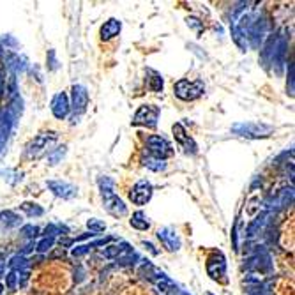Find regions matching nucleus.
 Instances as JSON below:
<instances>
[{"instance_id":"f257e3e1","label":"nucleus","mask_w":295,"mask_h":295,"mask_svg":"<svg viewBox=\"0 0 295 295\" xmlns=\"http://www.w3.org/2000/svg\"><path fill=\"white\" fill-rule=\"evenodd\" d=\"M175 94L182 101H194L203 94V83L202 81L180 80L175 83Z\"/></svg>"},{"instance_id":"f03ea898","label":"nucleus","mask_w":295,"mask_h":295,"mask_svg":"<svg viewBox=\"0 0 295 295\" xmlns=\"http://www.w3.org/2000/svg\"><path fill=\"white\" fill-rule=\"evenodd\" d=\"M158 117H159V108H156L152 105H145L136 112V115L133 118V124L154 127V125L158 124Z\"/></svg>"},{"instance_id":"7ed1b4c3","label":"nucleus","mask_w":295,"mask_h":295,"mask_svg":"<svg viewBox=\"0 0 295 295\" xmlns=\"http://www.w3.org/2000/svg\"><path fill=\"white\" fill-rule=\"evenodd\" d=\"M103 200H105V207H106V210H108L110 214H114L118 218V216H124L125 212H127L124 202H122L117 194L112 191V187L103 189Z\"/></svg>"},{"instance_id":"20e7f679","label":"nucleus","mask_w":295,"mask_h":295,"mask_svg":"<svg viewBox=\"0 0 295 295\" xmlns=\"http://www.w3.org/2000/svg\"><path fill=\"white\" fill-rule=\"evenodd\" d=\"M150 196H152V184L147 180H140L136 186L133 187V191L129 193L131 202L136 203V205L147 203L150 200Z\"/></svg>"},{"instance_id":"39448f33","label":"nucleus","mask_w":295,"mask_h":295,"mask_svg":"<svg viewBox=\"0 0 295 295\" xmlns=\"http://www.w3.org/2000/svg\"><path fill=\"white\" fill-rule=\"evenodd\" d=\"M147 145H149L150 152H152L158 159H161V161H163V158H166V156H170L172 154L170 143L161 136H150L149 140H147Z\"/></svg>"},{"instance_id":"423d86ee","label":"nucleus","mask_w":295,"mask_h":295,"mask_svg":"<svg viewBox=\"0 0 295 295\" xmlns=\"http://www.w3.org/2000/svg\"><path fill=\"white\" fill-rule=\"evenodd\" d=\"M48 187L57 194V196H62V198H73L76 196V187L67 184V182H60V180H50Z\"/></svg>"},{"instance_id":"0eeeda50","label":"nucleus","mask_w":295,"mask_h":295,"mask_svg":"<svg viewBox=\"0 0 295 295\" xmlns=\"http://www.w3.org/2000/svg\"><path fill=\"white\" fill-rule=\"evenodd\" d=\"M225 271H227V263H225V258L221 255L212 256L207 263V272L212 279H219L221 276H225Z\"/></svg>"},{"instance_id":"6e6552de","label":"nucleus","mask_w":295,"mask_h":295,"mask_svg":"<svg viewBox=\"0 0 295 295\" xmlns=\"http://www.w3.org/2000/svg\"><path fill=\"white\" fill-rule=\"evenodd\" d=\"M158 237L163 240V244H165L166 247L170 251H175L178 249V246H180V242H178L177 235L174 234V232L170 230V228H165V230H159L158 232Z\"/></svg>"},{"instance_id":"1a4fd4ad","label":"nucleus","mask_w":295,"mask_h":295,"mask_svg":"<svg viewBox=\"0 0 295 295\" xmlns=\"http://www.w3.org/2000/svg\"><path fill=\"white\" fill-rule=\"evenodd\" d=\"M118 32H120V21H117L115 18H112V20H108L101 27V39L108 41V39H112V37L117 36Z\"/></svg>"},{"instance_id":"9d476101","label":"nucleus","mask_w":295,"mask_h":295,"mask_svg":"<svg viewBox=\"0 0 295 295\" xmlns=\"http://www.w3.org/2000/svg\"><path fill=\"white\" fill-rule=\"evenodd\" d=\"M52 110H53V114H55V117H59V118L67 115L69 106H67V97H65V94H59V96L53 99Z\"/></svg>"},{"instance_id":"9b49d317","label":"nucleus","mask_w":295,"mask_h":295,"mask_svg":"<svg viewBox=\"0 0 295 295\" xmlns=\"http://www.w3.org/2000/svg\"><path fill=\"white\" fill-rule=\"evenodd\" d=\"M73 99H74V108H80L83 110L87 105V92L83 87H74L73 89Z\"/></svg>"},{"instance_id":"f8f14e48","label":"nucleus","mask_w":295,"mask_h":295,"mask_svg":"<svg viewBox=\"0 0 295 295\" xmlns=\"http://www.w3.org/2000/svg\"><path fill=\"white\" fill-rule=\"evenodd\" d=\"M174 134H175V138H177L178 142L182 143V145H186V147L191 145L194 150H196V145H194V143L191 142L189 138L186 136V131H184V127H182L180 124H175V125H174Z\"/></svg>"},{"instance_id":"ddd939ff","label":"nucleus","mask_w":295,"mask_h":295,"mask_svg":"<svg viewBox=\"0 0 295 295\" xmlns=\"http://www.w3.org/2000/svg\"><path fill=\"white\" fill-rule=\"evenodd\" d=\"M131 225H133L134 228H138V230H149L150 227L143 212H134L133 218H131Z\"/></svg>"},{"instance_id":"4468645a","label":"nucleus","mask_w":295,"mask_h":295,"mask_svg":"<svg viewBox=\"0 0 295 295\" xmlns=\"http://www.w3.org/2000/svg\"><path fill=\"white\" fill-rule=\"evenodd\" d=\"M21 209H23L29 216H41V214H43V209H41V207H37L36 203H23V205H21Z\"/></svg>"},{"instance_id":"2eb2a0df","label":"nucleus","mask_w":295,"mask_h":295,"mask_svg":"<svg viewBox=\"0 0 295 295\" xmlns=\"http://www.w3.org/2000/svg\"><path fill=\"white\" fill-rule=\"evenodd\" d=\"M149 87L154 90V92H161L163 90V80L158 76V74H154V76L149 80Z\"/></svg>"},{"instance_id":"dca6fc26","label":"nucleus","mask_w":295,"mask_h":295,"mask_svg":"<svg viewBox=\"0 0 295 295\" xmlns=\"http://www.w3.org/2000/svg\"><path fill=\"white\" fill-rule=\"evenodd\" d=\"M120 251H122V247H118V246H110V247H106V249H105V256H108V258H114V256H118V255H120Z\"/></svg>"},{"instance_id":"f3484780","label":"nucleus","mask_w":295,"mask_h":295,"mask_svg":"<svg viewBox=\"0 0 295 295\" xmlns=\"http://www.w3.org/2000/svg\"><path fill=\"white\" fill-rule=\"evenodd\" d=\"M89 228H90V230H94V232H101V230H105V228H106V225H105V223H97L96 219H90Z\"/></svg>"},{"instance_id":"a211bd4d","label":"nucleus","mask_w":295,"mask_h":295,"mask_svg":"<svg viewBox=\"0 0 295 295\" xmlns=\"http://www.w3.org/2000/svg\"><path fill=\"white\" fill-rule=\"evenodd\" d=\"M5 285H7L9 290H12V288L16 287V272H9L7 279H5Z\"/></svg>"},{"instance_id":"6ab92c4d","label":"nucleus","mask_w":295,"mask_h":295,"mask_svg":"<svg viewBox=\"0 0 295 295\" xmlns=\"http://www.w3.org/2000/svg\"><path fill=\"white\" fill-rule=\"evenodd\" d=\"M53 244V238H46V240H43V242L37 246V249L39 251H46V249H50V246Z\"/></svg>"},{"instance_id":"aec40b11","label":"nucleus","mask_w":295,"mask_h":295,"mask_svg":"<svg viewBox=\"0 0 295 295\" xmlns=\"http://www.w3.org/2000/svg\"><path fill=\"white\" fill-rule=\"evenodd\" d=\"M184 295H186V294H184Z\"/></svg>"}]
</instances>
